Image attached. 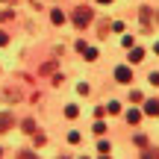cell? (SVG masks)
<instances>
[{
	"label": "cell",
	"instance_id": "obj_1",
	"mask_svg": "<svg viewBox=\"0 0 159 159\" xmlns=\"http://www.w3.org/2000/svg\"><path fill=\"white\" fill-rule=\"evenodd\" d=\"M71 21H74L77 27H85V24L91 21V9H85V6H80V9H74V15H71Z\"/></svg>",
	"mask_w": 159,
	"mask_h": 159
},
{
	"label": "cell",
	"instance_id": "obj_2",
	"mask_svg": "<svg viewBox=\"0 0 159 159\" xmlns=\"http://www.w3.org/2000/svg\"><path fill=\"white\" fill-rule=\"evenodd\" d=\"M115 80H118V83H130V80H133V71L127 68V65H118V68H115Z\"/></svg>",
	"mask_w": 159,
	"mask_h": 159
},
{
	"label": "cell",
	"instance_id": "obj_3",
	"mask_svg": "<svg viewBox=\"0 0 159 159\" xmlns=\"http://www.w3.org/2000/svg\"><path fill=\"white\" fill-rule=\"evenodd\" d=\"M15 124V118H12V112H0V133H6L9 127Z\"/></svg>",
	"mask_w": 159,
	"mask_h": 159
},
{
	"label": "cell",
	"instance_id": "obj_4",
	"mask_svg": "<svg viewBox=\"0 0 159 159\" xmlns=\"http://www.w3.org/2000/svg\"><path fill=\"white\" fill-rule=\"evenodd\" d=\"M142 59H144V50H142V47H130V62L136 65V62H142Z\"/></svg>",
	"mask_w": 159,
	"mask_h": 159
},
{
	"label": "cell",
	"instance_id": "obj_5",
	"mask_svg": "<svg viewBox=\"0 0 159 159\" xmlns=\"http://www.w3.org/2000/svg\"><path fill=\"white\" fill-rule=\"evenodd\" d=\"M144 112L156 118V115H159V100H148V103H144Z\"/></svg>",
	"mask_w": 159,
	"mask_h": 159
},
{
	"label": "cell",
	"instance_id": "obj_6",
	"mask_svg": "<svg viewBox=\"0 0 159 159\" xmlns=\"http://www.w3.org/2000/svg\"><path fill=\"white\" fill-rule=\"evenodd\" d=\"M21 130L27 133V136H33V133H35V121H33V118H27V121L21 124Z\"/></svg>",
	"mask_w": 159,
	"mask_h": 159
},
{
	"label": "cell",
	"instance_id": "obj_7",
	"mask_svg": "<svg viewBox=\"0 0 159 159\" xmlns=\"http://www.w3.org/2000/svg\"><path fill=\"white\" fill-rule=\"evenodd\" d=\"M139 18H142V27H150V9H148V6L139 12Z\"/></svg>",
	"mask_w": 159,
	"mask_h": 159
},
{
	"label": "cell",
	"instance_id": "obj_8",
	"mask_svg": "<svg viewBox=\"0 0 159 159\" xmlns=\"http://www.w3.org/2000/svg\"><path fill=\"white\" fill-rule=\"evenodd\" d=\"M139 118H142L139 109H130V112H127V121H130V124H139Z\"/></svg>",
	"mask_w": 159,
	"mask_h": 159
},
{
	"label": "cell",
	"instance_id": "obj_9",
	"mask_svg": "<svg viewBox=\"0 0 159 159\" xmlns=\"http://www.w3.org/2000/svg\"><path fill=\"white\" fill-rule=\"evenodd\" d=\"M80 115V109L74 106V103H71V106H65V118H77Z\"/></svg>",
	"mask_w": 159,
	"mask_h": 159
},
{
	"label": "cell",
	"instance_id": "obj_10",
	"mask_svg": "<svg viewBox=\"0 0 159 159\" xmlns=\"http://www.w3.org/2000/svg\"><path fill=\"white\" fill-rule=\"evenodd\" d=\"M50 21H53V24H62V21H65V15H62L59 9H53V12H50Z\"/></svg>",
	"mask_w": 159,
	"mask_h": 159
},
{
	"label": "cell",
	"instance_id": "obj_11",
	"mask_svg": "<svg viewBox=\"0 0 159 159\" xmlns=\"http://www.w3.org/2000/svg\"><path fill=\"white\" fill-rule=\"evenodd\" d=\"M85 59H89V62H94V59H97V50H94V47H85Z\"/></svg>",
	"mask_w": 159,
	"mask_h": 159
},
{
	"label": "cell",
	"instance_id": "obj_12",
	"mask_svg": "<svg viewBox=\"0 0 159 159\" xmlns=\"http://www.w3.org/2000/svg\"><path fill=\"white\" fill-rule=\"evenodd\" d=\"M91 130H94V133H97V136H103V133H106V124H103V121H97V124H94V127H91Z\"/></svg>",
	"mask_w": 159,
	"mask_h": 159
},
{
	"label": "cell",
	"instance_id": "obj_13",
	"mask_svg": "<svg viewBox=\"0 0 159 159\" xmlns=\"http://www.w3.org/2000/svg\"><path fill=\"white\" fill-rule=\"evenodd\" d=\"M68 142H71V144H80V133H77V130L68 133Z\"/></svg>",
	"mask_w": 159,
	"mask_h": 159
},
{
	"label": "cell",
	"instance_id": "obj_14",
	"mask_svg": "<svg viewBox=\"0 0 159 159\" xmlns=\"http://www.w3.org/2000/svg\"><path fill=\"white\" fill-rule=\"evenodd\" d=\"M18 159H39V156H35L33 150H21V153H18Z\"/></svg>",
	"mask_w": 159,
	"mask_h": 159
},
{
	"label": "cell",
	"instance_id": "obj_15",
	"mask_svg": "<svg viewBox=\"0 0 159 159\" xmlns=\"http://www.w3.org/2000/svg\"><path fill=\"white\" fill-rule=\"evenodd\" d=\"M106 112H112V115H118V112H121V103H109V106H106Z\"/></svg>",
	"mask_w": 159,
	"mask_h": 159
},
{
	"label": "cell",
	"instance_id": "obj_16",
	"mask_svg": "<svg viewBox=\"0 0 159 159\" xmlns=\"http://www.w3.org/2000/svg\"><path fill=\"white\" fill-rule=\"evenodd\" d=\"M144 159H159V153L156 150H144Z\"/></svg>",
	"mask_w": 159,
	"mask_h": 159
},
{
	"label": "cell",
	"instance_id": "obj_17",
	"mask_svg": "<svg viewBox=\"0 0 159 159\" xmlns=\"http://www.w3.org/2000/svg\"><path fill=\"white\" fill-rule=\"evenodd\" d=\"M6 41H9V35H6V33H0V47H3Z\"/></svg>",
	"mask_w": 159,
	"mask_h": 159
},
{
	"label": "cell",
	"instance_id": "obj_18",
	"mask_svg": "<svg viewBox=\"0 0 159 159\" xmlns=\"http://www.w3.org/2000/svg\"><path fill=\"white\" fill-rule=\"evenodd\" d=\"M150 83H153V85H159V74H150Z\"/></svg>",
	"mask_w": 159,
	"mask_h": 159
},
{
	"label": "cell",
	"instance_id": "obj_19",
	"mask_svg": "<svg viewBox=\"0 0 159 159\" xmlns=\"http://www.w3.org/2000/svg\"><path fill=\"white\" fill-rule=\"evenodd\" d=\"M97 3H112V0H97Z\"/></svg>",
	"mask_w": 159,
	"mask_h": 159
},
{
	"label": "cell",
	"instance_id": "obj_20",
	"mask_svg": "<svg viewBox=\"0 0 159 159\" xmlns=\"http://www.w3.org/2000/svg\"><path fill=\"white\" fill-rule=\"evenodd\" d=\"M100 159H109V156H106V153H100Z\"/></svg>",
	"mask_w": 159,
	"mask_h": 159
},
{
	"label": "cell",
	"instance_id": "obj_21",
	"mask_svg": "<svg viewBox=\"0 0 159 159\" xmlns=\"http://www.w3.org/2000/svg\"><path fill=\"white\" fill-rule=\"evenodd\" d=\"M59 159H68V156H59Z\"/></svg>",
	"mask_w": 159,
	"mask_h": 159
},
{
	"label": "cell",
	"instance_id": "obj_22",
	"mask_svg": "<svg viewBox=\"0 0 159 159\" xmlns=\"http://www.w3.org/2000/svg\"><path fill=\"white\" fill-rule=\"evenodd\" d=\"M156 53H159V44H156Z\"/></svg>",
	"mask_w": 159,
	"mask_h": 159
},
{
	"label": "cell",
	"instance_id": "obj_23",
	"mask_svg": "<svg viewBox=\"0 0 159 159\" xmlns=\"http://www.w3.org/2000/svg\"><path fill=\"white\" fill-rule=\"evenodd\" d=\"M80 159H85V156H80Z\"/></svg>",
	"mask_w": 159,
	"mask_h": 159
},
{
	"label": "cell",
	"instance_id": "obj_24",
	"mask_svg": "<svg viewBox=\"0 0 159 159\" xmlns=\"http://www.w3.org/2000/svg\"><path fill=\"white\" fill-rule=\"evenodd\" d=\"M0 156H3V153H0Z\"/></svg>",
	"mask_w": 159,
	"mask_h": 159
}]
</instances>
